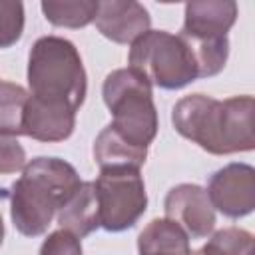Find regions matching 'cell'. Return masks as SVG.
<instances>
[{
    "instance_id": "4fadbf2b",
    "label": "cell",
    "mask_w": 255,
    "mask_h": 255,
    "mask_svg": "<svg viewBox=\"0 0 255 255\" xmlns=\"http://www.w3.org/2000/svg\"><path fill=\"white\" fill-rule=\"evenodd\" d=\"M139 255H189L187 233L169 219H153L137 239Z\"/></svg>"
},
{
    "instance_id": "3957f363",
    "label": "cell",
    "mask_w": 255,
    "mask_h": 255,
    "mask_svg": "<svg viewBox=\"0 0 255 255\" xmlns=\"http://www.w3.org/2000/svg\"><path fill=\"white\" fill-rule=\"evenodd\" d=\"M30 96L62 104L74 112L86 98V70L76 46L60 36H44L34 42L28 58Z\"/></svg>"
},
{
    "instance_id": "7a4b0ae2",
    "label": "cell",
    "mask_w": 255,
    "mask_h": 255,
    "mask_svg": "<svg viewBox=\"0 0 255 255\" xmlns=\"http://www.w3.org/2000/svg\"><path fill=\"white\" fill-rule=\"evenodd\" d=\"M80 183L78 171L64 159L36 157L26 163L10 197L16 229L28 237L42 235Z\"/></svg>"
},
{
    "instance_id": "6da1fadb",
    "label": "cell",
    "mask_w": 255,
    "mask_h": 255,
    "mask_svg": "<svg viewBox=\"0 0 255 255\" xmlns=\"http://www.w3.org/2000/svg\"><path fill=\"white\" fill-rule=\"evenodd\" d=\"M251 96H233L223 102L191 94L173 106L171 122L177 133L195 141L209 153L225 155L255 147Z\"/></svg>"
},
{
    "instance_id": "8992f818",
    "label": "cell",
    "mask_w": 255,
    "mask_h": 255,
    "mask_svg": "<svg viewBox=\"0 0 255 255\" xmlns=\"http://www.w3.org/2000/svg\"><path fill=\"white\" fill-rule=\"evenodd\" d=\"M100 207V225L124 231L135 225L147 207L145 185L135 167H108L94 181Z\"/></svg>"
},
{
    "instance_id": "8fae6325",
    "label": "cell",
    "mask_w": 255,
    "mask_h": 255,
    "mask_svg": "<svg viewBox=\"0 0 255 255\" xmlns=\"http://www.w3.org/2000/svg\"><path fill=\"white\" fill-rule=\"evenodd\" d=\"M76 126V112L62 104H48L28 98L22 133L38 141H62L72 135Z\"/></svg>"
},
{
    "instance_id": "30bf717a",
    "label": "cell",
    "mask_w": 255,
    "mask_h": 255,
    "mask_svg": "<svg viewBox=\"0 0 255 255\" xmlns=\"http://www.w3.org/2000/svg\"><path fill=\"white\" fill-rule=\"evenodd\" d=\"M235 20H237V4L233 0L187 2L181 34L197 40L227 38V32L235 24Z\"/></svg>"
},
{
    "instance_id": "ffe728a7",
    "label": "cell",
    "mask_w": 255,
    "mask_h": 255,
    "mask_svg": "<svg viewBox=\"0 0 255 255\" xmlns=\"http://www.w3.org/2000/svg\"><path fill=\"white\" fill-rule=\"evenodd\" d=\"M26 165V151L16 137L0 135V173H14Z\"/></svg>"
},
{
    "instance_id": "ba28073f",
    "label": "cell",
    "mask_w": 255,
    "mask_h": 255,
    "mask_svg": "<svg viewBox=\"0 0 255 255\" xmlns=\"http://www.w3.org/2000/svg\"><path fill=\"white\" fill-rule=\"evenodd\" d=\"M165 219L177 223L187 237H207L215 227V209L203 187L181 183L169 189L163 201Z\"/></svg>"
},
{
    "instance_id": "44dd1931",
    "label": "cell",
    "mask_w": 255,
    "mask_h": 255,
    "mask_svg": "<svg viewBox=\"0 0 255 255\" xmlns=\"http://www.w3.org/2000/svg\"><path fill=\"white\" fill-rule=\"evenodd\" d=\"M2 239H4V223H2V215H0V245H2Z\"/></svg>"
},
{
    "instance_id": "9c48e42d",
    "label": "cell",
    "mask_w": 255,
    "mask_h": 255,
    "mask_svg": "<svg viewBox=\"0 0 255 255\" xmlns=\"http://www.w3.org/2000/svg\"><path fill=\"white\" fill-rule=\"evenodd\" d=\"M98 30L112 42L128 44L137 40L149 30L147 10L133 0H106L98 2V14L94 18Z\"/></svg>"
},
{
    "instance_id": "52a82bcc",
    "label": "cell",
    "mask_w": 255,
    "mask_h": 255,
    "mask_svg": "<svg viewBox=\"0 0 255 255\" xmlns=\"http://www.w3.org/2000/svg\"><path fill=\"white\" fill-rule=\"evenodd\" d=\"M213 209L227 217H243L255 207V169L247 163H229L215 171L207 187Z\"/></svg>"
},
{
    "instance_id": "277c9868",
    "label": "cell",
    "mask_w": 255,
    "mask_h": 255,
    "mask_svg": "<svg viewBox=\"0 0 255 255\" xmlns=\"http://www.w3.org/2000/svg\"><path fill=\"white\" fill-rule=\"evenodd\" d=\"M102 94L114 116L110 126L116 133L128 143L147 149L157 133V112L149 82L131 68H120L108 74Z\"/></svg>"
},
{
    "instance_id": "5bb4252c",
    "label": "cell",
    "mask_w": 255,
    "mask_h": 255,
    "mask_svg": "<svg viewBox=\"0 0 255 255\" xmlns=\"http://www.w3.org/2000/svg\"><path fill=\"white\" fill-rule=\"evenodd\" d=\"M147 149L135 147L128 143L122 135L116 133L112 126L104 128L94 143V159L100 165V169L108 167H135L139 169L145 161Z\"/></svg>"
},
{
    "instance_id": "7c38bea8",
    "label": "cell",
    "mask_w": 255,
    "mask_h": 255,
    "mask_svg": "<svg viewBox=\"0 0 255 255\" xmlns=\"http://www.w3.org/2000/svg\"><path fill=\"white\" fill-rule=\"evenodd\" d=\"M58 223L60 229H66L76 237H86L100 227V207L94 181L80 183L58 211Z\"/></svg>"
},
{
    "instance_id": "9a60e30c",
    "label": "cell",
    "mask_w": 255,
    "mask_h": 255,
    "mask_svg": "<svg viewBox=\"0 0 255 255\" xmlns=\"http://www.w3.org/2000/svg\"><path fill=\"white\" fill-rule=\"evenodd\" d=\"M30 94L12 82H0V135L16 137L22 133L24 112Z\"/></svg>"
},
{
    "instance_id": "d6986e66",
    "label": "cell",
    "mask_w": 255,
    "mask_h": 255,
    "mask_svg": "<svg viewBox=\"0 0 255 255\" xmlns=\"http://www.w3.org/2000/svg\"><path fill=\"white\" fill-rule=\"evenodd\" d=\"M40 255H82L80 237L66 229H58L44 239Z\"/></svg>"
},
{
    "instance_id": "2e32d148",
    "label": "cell",
    "mask_w": 255,
    "mask_h": 255,
    "mask_svg": "<svg viewBox=\"0 0 255 255\" xmlns=\"http://www.w3.org/2000/svg\"><path fill=\"white\" fill-rule=\"evenodd\" d=\"M42 12L46 20L54 26L82 28L88 26L98 14V2L94 0H64V2H42Z\"/></svg>"
},
{
    "instance_id": "5b68a950",
    "label": "cell",
    "mask_w": 255,
    "mask_h": 255,
    "mask_svg": "<svg viewBox=\"0 0 255 255\" xmlns=\"http://www.w3.org/2000/svg\"><path fill=\"white\" fill-rule=\"evenodd\" d=\"M129 68L163 90H179L197 80V68L185 42L163 30H147L129 48Z\"/></svg>"
},
{
    "instance_id": "e0dca14e",
    "label": "cell",
    "mask_w": 255,
    "mask_h": 255,
    "mask_svg": "<svg viewBox=\"0 0 255 255\" xmlns=\"http://www.w3.org/2000/svg\"><path fill=\"white\" fill-rule=\"evenodd\" d=\"M189 255H253V235L239 227H227L211 235V239Z\"/></svg>"
},
{
    "instance_id": "ac0fdd59",
    "label": "cell",
    "mask_w": 255,
    "mask_h": 255,
    "mask_svg": "<svg viewBox=\"0 0 255 255\" xmlns=\"http://www.w3.org/2000/svg\"><path fill=\"white\" fill-rule=\"evenodd\" d=\"M24 30V6L14 0H0V48L16 44Z\"/></svg>"
}]
</instances>
